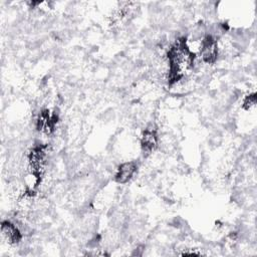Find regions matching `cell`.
<instances>
[{"mask_svg": "<svg viewBox=\"0 0 257 257\" xmlns=\"http://www.w3.org/2000/svg\"><path fill=\"white\" fill-rule=\"evenodd\" d=\"M199 53L202 61L207 64H213L219 56V46L216 36L206 34L201 39Z\"/></svg>", "mask_w": 257, "mask_h": 257, "instance_id": "cell-1", "label": "cell"}, {"mask_svg": "<svg viewBox=\"0 0 257 257\" xmlns=\"http://www.w3.org/2000/svg\"><path fill=\"white\" fill-rule=\"evenodd\" d=\"M159 134L158 128L154 125H148L142 133L141 136V147L146 155L152 154L158 147Z\"/></svg>", "mask_w": 257, "mask_h": 257, "instance_id": "cell-2", "label": "cell"}, {"mask_svg": "<svg viewBox=\"0 0 257 257\" xmlns=\"http://www.w3.org/2000/svg\"><path fill=\"white\" fill-rule=\"evenodd\" d=\"M138 168L139 166L136 161H125L121 163L114 174L115 183L120 185L128 183L138 172Z\"/></svg>", "mask_w": 257, "mask_h": 257, "instance_id": "cell-3", "label": "cell"}, {"mask_svg": "<svg viewBox=\"0 0 257 257\" xmlns=\"http://www.w3.org/2000/svg\"><path fill=\"white\" fill-rule=\"evenodd\" d=\"M1 233L6 241L11 245H17L21 242L23 238L22 231L13 222L9 220H4L1 223Z\"/></svg>", "mask_w": 257, "mask_h": 257, "instance_id": "cell-4", "label": "cell"}, {"mask_svg": "<svg viewBox=\"0 0 257 257\" xmlns=\"http://www.w3.org/2000/svg\"><path fill=\"white\" fill-rule=\"evenodd\" d=\"M255 104H256V94L253 92V93H250V94H248L244 97L242 106H243V108L248 110L251 107H253Z\"/></svg>", "mask_w": 257, "mask_h": 257, "instance_id": "cell-5", "label": "cell"}]
</instances>
